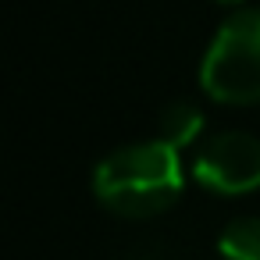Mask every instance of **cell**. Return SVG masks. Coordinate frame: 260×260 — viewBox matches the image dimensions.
<instances>
[{
    "instance_id": "obj_1",
    "label": "cell",
    "mask_w": 260,
    "mask_h": 260,
    "mask_svg": "<svg viewBox=\"0 0 260 260\" xmlns=\"http://www.w3.org/2000/svg\"><path fill=\"white\" fill-rule=\"evenodd\" d=\"M185 189V168L175 146L164 139L128 143L107 153L93 171V196L118 217L143 221L178 203Z\"/></svg>"
},
{
    "instance_id": "obj_2",
    "label": "cell",
    "mask_w": 260,
    "mask_h": 260,
    "mask_svg": "<svg viewBox=\"0 0 260 260\" xmlns=\"http://www.w3.org/2000/svg\"><path fill=\"white\" fill-rule=\"evenodd\" d=\"M200 86L228 107L260 104V8L235 11L214 32L200 64Z\"/></svg>"
},
{
    "instance_id": "obj_3",
    "label": "cell",
    "mask_w": 260,
    "mask_h": 260,
    "mask_svg": "<svg viewBox=\"0 0 260 260\" xmlns=\"http://www.w3.org/2000/svg\"><path fill=\"white\" fill-rule=\"evenodd\" d=\"M196 185L214 196H246L260 189V139L249 132H217L207 136L189 164Z\"/></svg>"
},
{
    "instance_id": "obj_4",
    "label": "cell",
    "mask_w": 260,
    "mask_h": 260,
    "mask_svg": "<svg viewBox=\"0 0 260 260\" xmlns=\"http://www.w3.org/2000/svg\"><path fill=\"white\" fill-rule=\"evenodd\" d=\"M200 132H203V114H200V107L189 104V100L168 104L164 114H160V121H157V139H164V143L175 146V150L192 146V143L200 139Z\"/></svg>"
},
{
    "instance_id": "obj_5",
    "label": "cell",
    "mask_w": 260,
    "mask_h": 260,
    "mask_svg": "<svg viewBox=\"0 0 260 260\" xmlns=\"http://www.w3.org/2000/svg\"><path fill=\"white\" fill-rule=\"evenodd\" d=\"M221 260H260V217H235L217 235Z\"/></svg>"
},
{
    "instance_id": "obj_6",
    "label": "cell",
    "mask_w": 260,
    "mask_h": 260,
    "mask_svg": "<svg viewBox=\"0 0 260 260\" xmlns=\"http://www.w3.org/2000/svg\"><path fill=\"white\" fill-rule=\"evenodd\" d=\"M217 4H239V0H217Z\"/></svg>"
}]
</instances>
